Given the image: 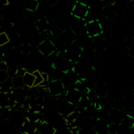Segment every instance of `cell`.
Instances as JSON below:
<instances>
[{
    "label": "cell",
    "instance_id": "1",
    "mask_svg": "<svg viewBox=\"0 0 134 134\" xmlns=\"http://www.w3.org/2000/svg\"><path fill=\"white\" fill-rule=\"evenodd\" d=\"M86 34L90 39L99 37L103 34V27L100 21L97 19L89 20L85 24Z\"/></svg>",
    "mask_w": 134,
    "mask_h": 134
},
{
    "label": "cell",
    "instance_id": "2",
    "mask_svg": "<svg viewBox=\"0 0 134 134\" xmlns=\"http://www.w3.org/2000/svg\"><path fill=\"white\" fill-rule=\"evenodd\" d=\"M90 13V7L86 3L83 2L77 1L72 7L71 10V15L75 19L80 20H85Z\"/></svg>",
    "mask_w": 134,
    "mask_h": 134
},
{
    "label": "cell",
    "instance_id": "3",
    "mask_svg": "<svg viewBox=\"0 0 134 134\" xmlns=\"http://www.w3.org/2000/svg\"><path fill=\"white\" fill-rule=\"evenodd\" d=\"M82 52H83L82 47L81 45H79L76 42H75L74 44L68 46L65 51L66 59L70 62L72 63V64H75V63L80 60Z\"/></svg>",
    "mask_w": 134,
    "mask_h": 134
},
{
    "label": "cell",
    "instance_id": "4",
    "mask_svg": "<svg viewBox=\"0 0 134 134\" xmlns=\"http://www.w3.org/2000/svg\"><path fill=\"white\" fill-rule=\"evenodd\" d=\"M83 96V93L75 87H70L65 93V100L70 106H77Z\"/></svg>",
    "mask_w": 134,
    "mask_h": 134
},
{
    "label": "cell",
    "instance_id": "5",
    "mask_svg": "<svg viewBox=\"0 0 134 134\" xmlns=\"http://www.w3.org/2000/svg\"><path fill=\"white\" fill-rule=\"evenodd\" d=\"M49 93L54 97H59L65 93V87L60 79H54L49 82L47 86Z\"/></svg>",
    "mask_w": 134,
    "mask_h": 134
},
{
    "label": "cell",
    "instance_id": "6",
    "mask_svg": "<svg viewBox=\"0 0 134 134\" xmlns=\"http://www.w3.org/2000/svg\"><path fill=\"white\" fill-rule=\"evenodd\" d=\"M38 50L43 56L49 58L53 55L56 50L54 42L49 39H44L38 44Z\"/></svg>",
    "mask_w": 134,
    "mask_h": 134
},
{
    "label": "cell",
    "instance_id": "7",
    "mask_svg": "<svg viewBox=\"0 0 134 134\" xmlns=\"http://www.w3.org/2000/svg\"><path fill=\"white\" fill-rule=\"evenodd\" d=\"M125 113L121 109H112L108 112L107 115V121L110 122V124L119 125L121 122H123L125 118Z\"/></svg>",
    "mask_w": 134,
    "mask_h": 134
},
{
    "label": "cell",
    "instance_id": "8",
    "mask_svg": "<svg viewBox=\"0 0 134 134\" xmlns=\"http://www.w3.org/2000/svg\"><path fill=\"white\" fill-rule=\"evenodd\" d=\"M91 46V49H93L95 52L98 54H102L107 48V41L106 40L105 38L99 36V37L92 39Z\"/></svg>",
    "mask_w": 134,
    "mask_h": 134
},
{
    "label": "cell",
    "instance_id": "9",
    "mask_svg": "<svg viewBox=\"0 0 134 134\" xmlns=\"http://www.w3.org/2000/svg\"><path fill=\"white\" fill-rule=\"evenodd\" d=\"M60 80L63 82V84H64L65 87H71L78 81V76L74 72L73 70H70L68 72L65 73Z\"/></svg>",
    "mask_w": 134,
    "mask_h": 134
},
{
    "label": "cell",
    "instance_id": "10",
    "mask_svg": "<svg viewBox=\"0 0 134 134\" xmlns=\"http://www.w3.org/2000/svg\"><path fill=\"white\" fill-rule=\"evenodd\" d=\"M69 25H70V29L76 35H79L80 33H81L85 29V24H83V21L78 19H75L74 17H72V19L69 20Z\"/></svg>",
    "mask_w": 134,
    "mask_h": 134
},
{
    "label": "cell",
    "instance_id": "11",
    "mask_svg": "<svg viewBox=\"0 0 134 134\" xmlns=\"http://www.w3.org/2000/svg\"><path fill=\"white\" fill-rule=\"evenodd\" d=\"M108 127L109 123L107 121L100 119L99 117L96 120L94 130L96 134H106L107 132H108Z\"/></svg>",
    "mask_w": 134,
    "mask_h": 134
},
{
    "label": "cell",
    "instance_id": "12",
    "mask_svg": "<svg viewBox=\"0 0 134 134\" xmlns=\"http://www.w3.org/2000/svg\"><path fill=\"white\" fill-rule=\"evenodd\" d=\"M37 131L40 134H55L56 129L47 121H42L38 126Z\"/></svg>",
    "mask_w": 134,
    "mask_h": 134
},
{
    "label": "cell",
    "instance_id": "13",
    "mask_svg": "<svg viewBox=\"0 0 134 134\" xmlns=\"http://www.w3.org/2000/svg\"><path fill=\"white\" fill-rule=\"evenodd\" d=\"M54 24L60 30L63 31V30H65L66 27L69 25V19L66 18L65 15L60 14L54 20Z\"/></svg>",
    "mask_w": 134,
    "mask_h": 134
},
{
    "label": "cell",
    "instance_id": "14",
    "mask_svg": "<svg viewBox=\"0 0 134 134\" xmlns=\"http://www.w3.org/2000/svg\"><path fill=\"white\" fill-rule=\"evenodd\" d=\"M35 28L38 32L42 34L44 32H47L49 29V22L46 18H41L35 21Z\"/></svg>",
    "mask_w": 134,
    "mask_h": 134
},
{
    "label": "cell",
    "instance_id": "15",
    "mask_svg": "<svg viewBox=\"0 0 134 134\" xmlns=\"http://www.w3.org/2000/svg\"><path fill=\"white\" fill-rule=\"evenodd\" d=\"M94 118H79L77 119V127L80 129H91L95 126Z\"/></svg>",
    "mask_w": 134,
    "mask_h": 134
},
{
    "label": "cell",
    "instance_id": "16",
    "mask_svg": "<svg viewBox=\"0 0 134 134\" xmlns=\"http://www.w3.org/2000/svg\"><path fill=\"white\" fill-rule=\"evenodd\" d=\"M127 0H117L115 5L113 6V10H114L116 14H123L124 13L127 11Z\"/></svg>",
    "mask_w": 134,
    "mask_h": 134
},
{
    "label": "cell",
    "instance_id": "17",
    "mask_svg": "<svg viewBox=\"0 0 134 134\" xmlns=\"http://www.w3.org/2000/svg\"><path fill=\"white\" fill-rule=\"evenodd\" d=\"M13 105H14V103L11 100L9 95L0 92V108H12Z\"/></svg>",
    "mask_w": 134,
    "mask_h": 134
},
{
    "label": "cell",
    "instance_id": "18",
    "mask_svg": "<svg viewBox=\"0 0 134 134\" xmlns=\"http://www.w3.org/2000/svg\"><path fill=\"white\" fill-rule=\"evenodd\" d=\"M40 6L39 0H25L24 7L27 12L35 13L38 10Z\"/></svg>",
    "mask_w": 134,
    "mask_h": 134
},
{
    "label": "cell",
    "instance_id": "19",
    "mask_svg": "<svg viewBox=\"0 0 134 134\" xmlns=\"http://www.w3.org/2000/svg\"><path fill=\"white\" fill-rule=\"evenodd\" d=\"M11 81H12L13 89L14 90H21L25 87L23 76L14 75V76H13L11 78Z\"/></svg>",
    "mask_w": 134,
    "mask_h": 134
},
{
    "label": "cell",
    "instance_id": "20",
    "mask_svg": "<svg viewBox=\"0 0 134 134\" xmlns=\"http://www.w3.org/2000/svg\"><path fill=\"white\" fill-rule=\"evenodd\" d=\"M94 91H96V93L98 95L100 99L104 98L105 96L107 95V92H108L107 86L105 85L104 83H100V82H98L97 84H96Z\"/></svg>",
    "mask_w": 134,
    "mask_h": 134
},
{
    "label": "cell",
    "instance_id": "21",
    "mask_svg": "<svg viewBox=\"0 0 134 134\" xmlns=\"http://www.w3.org/2000/svg\"><path fill=\"white\" fill-rule=\"evenodd\" d=\"M23 79H24V86L27 88H32L34 87V84H35V75L32 74V72H29L26 71L23 75Z\"/></svg>",
    "mask_w": 134,
    "mask_h": 134
},
{
    "label": "cell",
    "instance_id": "22",
    "mask_svg": "<svg viewBox=\"0 0 134 134\" xmlns=\"http://www.w3.org/2000/svg\"><path fill=\"white\" fill-rule=\"evenodd\" d=\"M116 134H132V127L123 121V122L117 125Z\"/></svg>",
    "mask_w": 134,
    "mask_h": 134
},
{
    "label": "cell",
    "instance_id": "23",
    "mask_svg": "<svg viewBox=\"0 0 134 134\" xmlns=\"http://www.w3.org/2000/svg\"><path fill=\"white\" fill-rule=\"evenodd\" d=\"M86 97L87 99L90 100V102L92 104V106H93L94 104L97 103L99 102H100V99L98 96V95L96 93V91L94 90H91V89H89L86 92Z\"/></svg>",
    "mask_w": 134,
    "mask_h": 134
},
{
    "label": "cell",
    "instance_id": "24",
    "mask_svg": "<svg viewBox=\"0 0 134 134\" xmlns=\"http://www.w3.org/2000/svg\"><path fill=\"white\" fill-rule=\"evenodd\" d=\"M102 14L107 19H113L116 17V14L113 10V8H111V7L110 6H105L102 8Z\"/></svg>",
    "mask_w": 134,
    "mask_h": 134
},
{
    "label": "cell",
    "instance_id": "25",
    "mask_svg": "<svg viewBox=\"0 0 134 134\" xmlns=\"http://www.w3.org/2000/svg\"><path fill=\"white\" fill-rule=\"evenodd\" d=\"M32 74L35 75V84H34V87H37V86H40L42 83L44 81V79H43V75H42V72L39 70H34Z\"/></svg>",
    "mask_w": 134,
    "mask_h": 134
},
{
    "label": "cell",
    "instance_id": "26",
    "mask_svg": "<svg viewBox=\"0 0 134 134\" xmlns=\"http://www.w3.org/2000/svg\"><path fill=\"white\" fill-rule=\"evenodd\" d=\"M19 50H20L21 54H25V55H29L32 51V46L29 42L25 41L19 46Z\"/></svg>",
    "mask_w": 134,
    "mask_h": 134
},
{
    "label": "cell",
    "instance_id": "27",
    "mask_svg": "<svg viewBox=\"0 0 134 134\" xmlns=\"http://www.w3.org/2000/svg\"><path fill=\"white\" fill-rule=\"evenodd\" d=\"M10 42V38L6 32L0 33V47L5 46Z\"/></svg>",
    "mask_w": 134,
    "mask_h": 134
},
{
    "label": "cell",
    "instance_id": "28",
    "mask_svg": "<svg viewBox=\"0 0 134 134\" xmlns=\"http://www.w3.org/2000/svg\"><path fill=\"white\" fill-rule=\"evenodd\" d=\"M8 79H10V75H9V73L8 72V70H3L0 71V83L5 82Z\"/></svg>",
    "mask_w": 134,
    "mask_h": 134
},
{
    "label": "cell",
    "instance_id": "29",
    "mask_svg": "<svg viewBox=\"0 0 134 134\" xmlns=\"http://www.w3.org/2000/svg\"><path fill=\"white\" fill-rule=\"evenodd\" d=\"M134 42V38L132 37V36H127V38L125 39V41H124V44H125V47L127 49V50L131 48V46L132 45Z\"/></svg>",
    "mask_w": 134,
    "mask_h": 134
},
{
    "label": "cell",
    "instance_id": "30",
    "mask_svg": "<svg viewBox=\"0 0 134 134\" xmlns=\"http://www.w3.org/2000/svg\"><path fill=\"white\" fill-rule=\"evenodd\" d=\"M77 134H96L94 128L91 129H79Z\"/></svg>",
    "mask_w": 134,
    "mask_h": 134
},
{
    "label": "cell",
    "instance_id": "31",
    "mask_svg": "<svg viewBox=\"0 0 134 134\" xmlns=\"http://www.w3.org/2000/svg\"><path fill=\"white\" fill-rule=\"evenodd\" d=\"M116 1L117 0H100V2L104 3L106 6H110V7L114 6L115 3H116Z\"/></svg>",
    "mask_w": 134,
    "mask_h": 134
},
{
    "label": "cell",
    "instance_id": "32",
    "mask_svg": "<svg viewBox=\"0 0 134 134\" xmlns=\"http://www.w3.org/2000/svg\"><path fill=\"white\" fill-rule=\"evenodd\" d=\"M8 64H7V62H6V61H4V60L0 61V71L3 70H8Z\"/></svg>",
    "mask_w": 134,
    "mask_h": 134
},
{
    "label": "cell",
    "instance_id": "33",
    "mask_svg": "<svg viewBox=\"0 0 134 134\" xmlns=\"http://www.w3.org/2000/svg\"><path fill=\"white\" fill-rule=\"evenodd\" d=\"M58 2H59V0H45V3L50 7L55 6L56 4L58 3Z\"/></svg>",
    "mask_w": 134,
    "mask_h": 134
},
{
    "label": "cell",
    "instance_id": "34",
    "mask_svg": "<svg viewBox=\"0 0 134 134\" xmlns=\"http://www.w3.org/2000/svg\"><path fill=\"white\" fill-rule=\"evenodd\" d=\"M128 54L130 56L134 57V42H133L132 45L131 46V48L128 49Z\"/></svg>",
    "mask_w": 134,
    "mask_h": 134
},
{
    "label": "cell",
    "instance_id": "35",
    "mask_svg": "<svg viewBox=\"0 0 134 134\" xmlns=\"http://www.w3.org/2000/svg\"><path fill=\"white\" fill-rule=\"evenodd\" d=\"M8 4V0H0V8L1 7H4Z\"/></svg>",
    "mask_w": 134,
    "mask_h": 134
},
{
    "label": "cell",
    "instance_id": "36",
    "mask_svg": "<svg viewBox=\"0 0 134 134\" xmlns=\"http://www.w3.org/2000/svg\"><path fill=\"white\" fill-rule=\"evenodd\" d=\"M4 58V52L0 48V61H3V59Z\"/></svg>",
    "mask_w": 134,
    "mask_h": 134
},
{
    "label": "cell",
    "instance_id": "37",
    "mask_svg": "<svg viewBox=\"0 0 134 134\" xmlns=\"http://www.w3.org/2000/svg\"><path fill=\"white\" fill-rule=\"evenodd\" d=\"M132 134H134V124H133L132 127Z\"/></svg>",
    "mask_w": 134,
    "mask_h": 134
},
{
    "label": "cell",
    "instance_id": "38",
    "mask_svg": "<svg viewBox=\"0 0 134 134\" xmlns=\"http://www.w3.org/2000/svg\"><path fill=\"white\" fill-rule=\"evenodd\" d=\"M19 134H28V133H24V132H20Z\"/></svg>",
    "mask_w": 134,
    "mask_h": 134
},
{
    "label": "cell",
    "instance_id": "39",
    "mask_svg": "<svg viewBox=\"0 0 134 134\" xmlns=\"http://www.w3.org/2000/svg\"><path fill=\"white\" fill-rule=\"evenodd\" d=\"M106 134H111V133H110V132H107Z\"/></svg>",
    "mask_w": 134,
    "mask_h": 134
}]
</instances>
